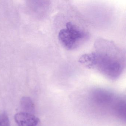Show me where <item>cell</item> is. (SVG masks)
<instances>
[{
  "instance_id": "cell-1",
  "label": "cell",
  "mask_w": 126,
  "mask_h": 126,
  "mask_svg": "<svg viewBox=\"0 0 126 126\" xmlns=\"http://www.w3.org/2000/svg\"><path fill=\"white\" fill-rule=\"evenodd\" d=\"M79 62L115 80L121 76L125 68V54L113 42L99 39L95 42L93 51L81 56Z\"/></svg>"
},
{
  "instance_id": "cell-2",
  "label": "cell",
  "mask_w": 126,
  "mask_h": 126,
  "mask_svg": "<svg viewBox=\"0 0 126 126\" xmlns=\"http://www.w3.org/2000/svg\"><path fill=\"white\" fill-rule=\"evenodd\" d=\"M89 99L97 110L125 122L126 101L123 96L107 89L96 88L91 91Z\"/></svg>"
},
{
  "instance_id": "cell-3",
  "label": "cell",
  "mask_w": 126,
  "mask_h": 126,
  "mask_svg": "<svg viewBox=\"0 0 126 126\" xmlns=\"http://www.w3.org/2000/svg\"><path fill=\"white\" fill-rule=\"evenodd\" d=\"M87 32L71 22L60 31L58 39L60 44L67 50H73L79 47L88 38Z\"/></svg>"
},
{
  "instance_id": "cell-4",
  "label": "cell",
  "mask_w": 126,
  "mask_h": 126,
  "mask_svg": "<svg viewBox=\"0 0 126 126\" xmlns=\"http://www.w3.org/2000/svg\"><path fill=\"white\" fill-rule=\"evenodd\" d=\"M18 126H40L39 119L33 114L21 112L15 116Z\"/></svg>"
},
{
  "instance_id": "cell-5",
  "label": "cell",
  "mask_w": 126,
  "mask_h": 126,
  "mask_svg": "<svg viewBox=\"0 0 126 126\" xmlns=\"http://www.w3.org/2000/svg\"><path fill=\"white\" fill-rule=\"evenodd\" d=\"M20 105L23 112L33 114L35 110L34 104L31 98L27 96L23 97L21 99Z\"/></svg>"
},
{
  "instance_id": "cell-6",
  "label": "cell",
  "mask_w": 126,
  "mask_h": 126,
  "mask_svg": "<svg viewBox=\"0 0 126 126\" xmlns=\"http://www.w3.org/2000/svg\"><path fill=\"white\" fill-rule=\"evenodd\" d=\"M0 126H10L9 118L6 112L0 115Z\"/></svg>"
}]
</instances>
